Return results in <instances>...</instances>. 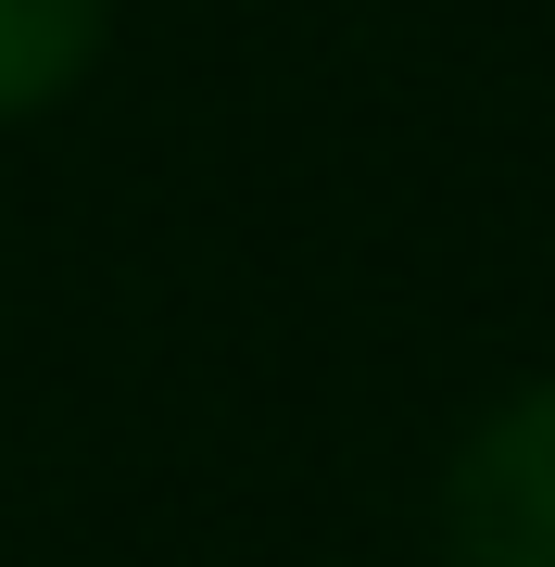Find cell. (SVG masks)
<instances>
[{
  "instance_id": "obj_1",
  "label": "cell",
  "mask_w": 555,
  "mask_h": 567,
  "mask_svg": "<svg viewBox=\"0 0 555 567\" xmlns=\"http://www.w3.org/2000/svg\"><path fill=\"white\" fill-rule=\"evenodd\" d=\"M430 543L442 567H555V379H517L454 429Z\"/></svg>"
},
{
  "instance_id": "obj_2",
  "label": "cell",
  "mask_w": 555,
  "mask_h": 567,
  "mask_svg": "<svg viewBox=\"0 0 555 567\" xmlns=\"http://www.w3.org/2000/svg\"><path fill=\"white\" fill-rule=\"evenodd\" d=\"M114 0H0V126H39L89 89Z\"/></svg>"
}]
</instances>
